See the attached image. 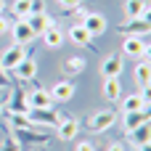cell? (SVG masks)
Returning a JSON list of instances; mask_svg holds the SVG:
<instances>
[{"label": "cell", "mask_w": 151, "mask_h": 151, "mask_svg": "<svg viewBox=\"0 0 151 151\" xmlns=\"http://www.w3.org/2000/svg\"><path fill=\"white\" fill-rule=\"evenodd\" d=\"M11 135H13V141L21 146V149H37V146H45L48 141H50V135L48 133H42V130H37V125H32V127H24V130H16V127H11Z\"/></svg>", "instance_id": "cell-1"}, {"label": "cell", "mask_w": 151, "mask_h": 151, "mask_svg": "<svg viewBox=\"0 0 151 151\" xmlns=\"http://www.w3.org/2000/svg\"><path fill=\"white\" fill-rule=\"evenodd\" d=\"M5 109L8 114H29V101H27V90L21 85H13L8 98H5Z\"/></svg>", "instance_id": "cell-2"}, {"label": "cell", "mask_w": 151, "mask_h": 151, "mask_svg": "<svg viewBox=\"0 0 151 151\" xmlns=\"http://www.w3.org/2000/svg\"><path fill=\"white\" fill-rule=\"evenodd\" d=\"M117 32H122L125 37H149V16L127 19L125 24H119V27H117Z\"/></svg>", "instance_id": "cell-3"}, {"label": "cell", "mask_w": 151, "mask_h": 151, "mask_svg": "<svg viewBox=\"0 0 151 151\" xmlns=\"http://www.w3.org/2000/svg\"><path fill=\"white\" fill-rule=\"evenodd\" d=\"M114 122H117V111H114V109H104V111H96V114L88 119V130H90V133H104V130H109Z\"/></svg>", "instance_id": "cell-4"}, {"label": "cell", "mask_w": 151, "mask_h": 151, "mask_svg": "<svg viewBox=\"0 0 151 151\" xmlns=\"http://www.w3.org/2000/svg\"><path fill=\"white\" fill-rule=\"evenodd\" d=\"M29 119H32V125H37V127H42V125H50V127H56L58 125V111L50 106V109H29V114H27Z\"/></svg>", "instance_id": "cell-5"}, {"label": "cell", "mask_w": 151, "mask_h": 151, "mask_svg": "<svg viewBox=\"0 0 151 151\" xmlns=\"http://www.w3.org/2000/svg\"><path fill=\"white\" fill-rule=\"evenodd\" d=\"M27 58V45H11L8 50H3V56H0V64H3V69H16V64H21Z\"/></svg>", "instance_id": "cell-6"}, {"label": "cell", "mask_w": 151, "mask_h": 151, "mask_svg": "<svg viewBox=\"0 0 151 151\" xmlns=\"http://www.w3.org/2000/svg\"><path fill=\"white\" fill-rule=\"evenodd\" d=\"M149 50V37H125L122 40V53L135 58V56H143Z\"/></svg>", "instance_id": "cell-7"}, {"label": "cell", "mask_w": 151, "mask_h": 151, "mask_svg": "<svg viewBox=\"0 0 151 151\" xmlns=\"http://www.w3.org/2000/svg\"><path fill=\"white\" fill-rule=\"evenodd\" d=\"M11 35H13L16 45H29V42L35 40V32H32V27L27 24V19H19V21L11 27Z\"/></svg>", "instance_id": "cell-8"}, {"label": "cell", "mask_w": 151, "mask_h": 151, "mask_svg": "<svg viewBox=\"0 0 151 151\" xmlns=\"http://www.w3.org/2000/svg\"><path fill=\"white\" fill-rule=\"evenodd\" d=\"M80 24H82V27H85V29H88L93 37H96V35H104V32H106V19H104L101 13H85Z\"/></svg>", "instance_id": "cell-9"}, {"label": "cell", "mask_w": 151, "mask_h": 151, "mask_svg": "<svg viewBox=\"0 0 151 151\" xmlns=\"http://www.w3.org/2000/svg\"><path fill=\"white\" fill-rule=\"evenodd\" d=\"M27 101H29V109H50V106H53V98H50V93H48L45 88L32 90V93L27 96Z\"/></svg>", "instance_id": "cell-10"}, {"label": "cell", "mask_w": 151, "mask_h": 151, "mask_svg": "<svg viewBox=\"0 0 151 151\" xmlns=\"http://www.w3.org/2000/svg\"><path fill=\"white\" fill-rule=\"evenodd\" d=\"M143 122H149V109H138V111H125V117H122V127H125V133L135 130V127H138V125H143Z\"/></svg>", "instance_id": "cell-11"}, {"label": "cell", "mask_w": 151, "mask_h": 151, "mask_svg": "<svg viewBox=\"0 0 151 151\" xmlns=\"http://www.w3.org/2000/svg\"><path fill=\"white\" fill-rule=\"evenodd\" d=\"M58 138L61 141H72V138H77V133H80V122L74 119V117H66V119H58Z\"/></svg>", "instance_id": "cell-12"}, {"label": "cell", "mask_w": 151, "mask_h": 151, "mask_svg": "<svg viewBox=\"0 0 151 151\" xmlns=\"http://www.w3.org/2000/svg\"><path fill=\"white\" fill-rule=\"evenodd\" d=\"M27 24L32 27V32H35V37H37V35H42V32L53 24V19H50L45 11H42V13H29V16H27Z\"/></svg>", "instance_id": "cell-13"}, {"label": "cell", "mask_w": 151, "mask_h": 151, "mask_svg": "<svg viewBox=\"0 0 151 151\" xmlns=\"http://www.w3.org/2000/svg\"><path fill=\"white\" fill-rule=\"evenodd\" d=\"M101 72H104V77H119V74H122V56L111 53L109 58H104Z\"/></svg>", "instance_id": "cell-14"}, {"label": "cell", "mask_w": 151, "mask_h": 151, "mask_svg": "<svg viewBox=\"0 0 151 151\" xmlns=\"http://www.w3.org/2000/svg\"><path fill=\"white\" fill-rule=\"evenodd\" d=\"M74 96V85L69 82V80H61V82H56L53 88H50V98L53 101H69Z\"/></svg>", "instance_id": "cell-15"}, {"label": "cell", "mask_w": 151, "mask_h": 151, "mask_svg": "<svg viewBox=\"0 0 151 151\" xmlns=\"http://www.w3.org/2000/svg\"><path fill=\"white\" fill-rule=\"evenodd\" d=\"M125 13H127V19L149 16V0H125Z\"/></svg>", "instance_id": "cell-16"}, {"label": "cell", "mask_w": 151, "mask_h": 151, "mask_svg": "<svg viewBox=\"0 0 151 151\" xmlns=\"http://www.w3.org/2000/svg\"><path fill=\"white\" fill-rule=\"evenodd\" d=\"M69 40H72L74 45H90V42H93V35H90L82 24H74V27H69Z\"/></svg>", "instance_id": "cell-17"}, {"label": "cell", "mask_w": 151, "mask_h": 151, "mask_svg": "<svg viewBox=\"0 0 151 151\" xmlns=\"http://www.w3.org/2000/svg\"><path fill=\"white\" fill-rule=\"evenodd\" d=\"M42 40H45L48 48H61V42H64V32H61L56 24H50V27L42 32Z\"/></svg>", "instance_id": "cell-18"}, {"label": "cell", "mask_w": 151, "mask_h": 151, "mask_svg": "<svg viewBox=\"0 0 151 151\" xmlns=\"http://www.w3.org/2000/svg\"><path fill=\"white\" fill-rule=\"evenodd\" d=\"M119 96H122L119 77H106V82H104V98H106V101H117Z\"/></svg>", "instance_id": "cell-19"}, {"label": "cell", "mask_w": 151, "mask_h": 151, "mask_svg": "<svg viewBox=\"0 0 151 151\" xmlns=\"http://www.w3.org/2000/svg\"><path fill=\"white\" fill-rule=\"evenodd\" d=\"M127 135H130V143H135L138 149H143V146H149V122H143V125H138V127H135V130H130Z\"/></svg>", "instance_id": "cell-20"}, {"label": "cell", "mask_w": 151, "mask_h": 151, "mask_svg": "<svg viewBox=\"0 0 151 151\" xmlns=\"http://www.w3.org/2000/svg\"><path fill=\"white\" fill-rule=\"evenodd\" d=\"M13 72H16V77H19V80H32V77L37 74V64H35L32 58H24L21 64H16V69H13Z\"/></svg>", "instance_id": "cell-21"}, {"label": "cell", "mask_w": 151, "mask_h": 151, "mask_svg": "<svg viewBox=\"0 0 151 151\" xmlns=\"http://www.w3.org/2000/svg\"><path fill=\"white\" fill-rule=\"evenodd\" d=\"M61 69H64V74H69V77H72V74H80V72L85 69V58H82V56H72V58L64 61Z\"/></svg>", "instance_id": "cell-22"}, {"label": "cell", "mask_w": 151, "mask_h": 151, "mask_svg": "<svg viewBox=\"0 0 151 151\" xmlns=\"http://www.w3.org/2000/svg\"><path fill=\"white\" fill-rule=\"evenodd\" d=\"M122 109H125V111H138V109H149V106L143 104V98H141L138 93H133V96H127V98L122 101Z\"/></svg>", "instance_id": "cell-23"}, {"label": "cell", "mask_w": 151, "mask_h": 151, "mask_svg": "<svg viewBox=\"0 0 151 151\" xmlns=\"http://www.w3.org/2000/svg\"><path fill=\"white\" fill-rule=\"evenodd\" d=\"M135 77H138V82H141L143 88H149V50L143 53V64H138Z\"/></svg>", "instance_id": "cell-24"}, {"label": "cell", "mask_w": 151, "mask_h": 151, "mask_svg": "<svg viewBox=\"0 0 151 151\" xmlns=\"http://www.w3.org/2000/svg\"><path fill=\"white\" fill-rule=\"evenodd\" d=\"M8 69H3V64H0V101L5 104V98H8V93H11V88H13V82H11V77L5 74Z\"/></svg>", "instance_id": "cell-25"}, {"label": "cell", "mask_w": 151, "mask_h": 151, "mask_svg": "<svg viewBox=\"0 0 151 151\" xmlns=\"http://www.w3.org/2000/svg\"><path fill=\"white\" fill-rule=\"evenodd\" d=\"M8 125L16 130H24V127H32V119L27 114H8Z\"/></svg>", "instance_id": "cell-26"}, {"label": "cell", "mask_w": 151, "mask_h": 151, "mask_svg": "<svg viewBox=\"0 0 151 151\" xmlns=\"http://www.w3.org/2000/svg\"><path fill=\"white\" fill-rule=\"evenodd\" d=\"M13 13H16L19 19H27V16L32 13V8H29V0H13Z\"/></svg>", "instance_id": "cell-27"}, {"label": "cell", "mask_w": 151, "mask_h": 151, "mask_svg": "<svg viewBox=\"0 0 151 151\" xmlns=\"http://www.w3.org/2000/svg\"><path fill=\"white\" fill-rule=\"evenodd\" d=\"M56 3H58V8H61V11H66V13H69V11H80V8H82V0H56Z\"/></svg>", "instance_id": "cell-28"}, {"label": "cell", "mask_w": 151, "mask_h": 151, "mask_svg": "<svg viewBox=\"0 0 151 151\" xmlns=\"http://www.w3.org/2000/svg\"><path fill=\"white\" fill-rule=\"evenodd\" d=\"M0 151H24V149H21V146L13 141V135L8 133V138H5V143H3V149H0Z\"/></svg>", "instance_id": "cell-29"}, {"label": "cell", "mask_w": 151, "mask_h": 151, "mask_svg": "<svg viewBox=\"0 0 151 151\" xmlns=\"http://www.w3.org/2000/svg\"><path fill=\"white\" fill-rule=\"evenodd\" d=\"M77 151H96V146H93L90 141H80V143H77Z\"/></svg>", "instance_id": "cell-30"}, {"label": "cell", "mask_w": 151, "mask_h": 151, "mask_svg": "<svg viewBox=\"0 0 151 151\" xmlns=\"http://www.w3.org/2000/svg\"><path fill=\"white\" fill-rule=\"evenodd\" d=\"M8 29H11V27H8V21H5V19H3V13H0V35H5V32H8Z\"/></svg>", "instance_id": "cell-31"}, {"label": "cell", "mask_w": 151, "mask_h": 151, "mask_svg": "<svg viewBox=\"0 0 151 151\" xmlns=\"http://www.w3.org/2000/svg\"><path fill=\"white\" fill-rule=\"evenodd\" d=\"M106 151H125V146H122V143H111Z\"/></svg>", "instance_id": "cell-32"}, {"label": "cell", "mask_w": 151, "mask_h": 151, "mask_svg": "<svg viewBox=\"0 0 151 151\" xmlns=\"http://www.w3.org/2000/svg\"><path fill=\"white\" fill-rule=\"evenodd\" d=\"M3 11H5V0H0V13H3Z\"/></svg>", "instance_id": "cell-33"}, {"label": "cell", "mask_w": 151, "mask_h": 151, "mask_svg": "<svg viewBox=\"0 0 151 151\" xmlns=\"http://www.w3.org/2000/svg\"><path fill=\"white\" fill-rule=\"evenodd\" d=\"M3 106H5V104H3V101H0V114H3Z\"/></svg>", "instance_id": "cell-34"}]
</instances>
